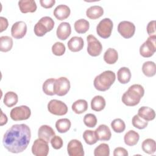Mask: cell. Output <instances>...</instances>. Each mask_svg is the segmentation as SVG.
I'll list each match as a JSON object with an SVG mask.
<instances>
[{"label":"cell","instance_id":"obj_12","mask_svg":"<svg viewBox=\"0 0 156 156\" xmlns=\"http://www.w3.org/2000/svg\"><path fill=\"white\" fill-rule=\"evenodd\" d=\"M118 31L124 38H130L135 32V26L130 21H122L118 26Z\"/></svg>","mask_w":156,"mask_h":156},{"label":"cell","instance_id":"obj_3","mask_svg":"<svg viewBox=\"0 0 156 156\" xmlns=\"http://www.w3.org/2000/svg\"><path fill=\"white\" fill-rule=\"evenodd\" d=\"M116 79L115 73L110 70H107L96 76L93 81L94 88L100 91L108 90Z\"/></svg>","mask_w":156,"mask_h":156},{"label":"cell","instance_id":"obj_21","mask_svg":"<svg viewBox=\"0 0 156 156\" xmlns=\"http://www.w3.org/2000/svg\"><path fill=\"white\" fill-rule=\"evenodd\" d=\"M138 115L146 121H152L155 119V113L154 109L146 106L140 107L138 110Z\"/></svg>","mask_w":156,"mask_h":156},{"label":"cell","instance_id":"obj_15","mask_svg":"<svg viewBox=\"0 0 156 156\" xmlns=\"http://www.w3.org/2000/svg\"><path fill=\"white\" fill-rule=\"evenodd\" d=\"M71 33V27L69 23L62 22L57 27L56 35L58 39L65 40L68 38Z\"/></svg>","mask_w":156,"mask_h":156},{"label":"cell","instance_id":"obj_31","mask_svg":"<svg viewBox=\"0 0 156 156\" xmlns=\"http://www.w3.org/2000/svg\"><path fill=\"white\" fill-rule=\"evenodd\" d=\"M74 27L77 33L85 34L90 28V23L85 19H79L74 23Z\"/></svg>","mask_w":156,"mask_h":156},{"label":"cell","instance_id":"obj_43","mask_svg":"<svg viewBox=\"0 0 156 156\" xmlns=\"http://www.w3.org/2000/svg\"><path fill=\"white\" fill-rule=\"evenodd\" d=\"M113 155L114 156H127L128 152L124 147H118L114 149Z\"/></svg>","mask_w":156,"mask_h":156},{"label":"cell","instance_id":"obj_13","mask_svg":"<svg viewBox=\"0 0 156 156\" xmlns=\"http://www.w3.org/2000/svg\"><path fill=\"white\" fill-rule=\"evenodd\" d=\"M67 152L69 156H83L84 151L82 143L76 139L69 141L67 146Z\"/></svg>","mask_w":156,"mask_h":156},{"label":"cell","instance_id":"obj_29","mask_svg":"<svg viewBox=\"0 0 156 156\" xmlns=\"http://www.w3.org/2000/svg\"><path fill=\"white\" fill-rule=\"evenodd\" d=\"M71 122L68 118H62L58 119L55 122L57 130L61 133L67 132L71 128Z\"/></svg>","mask_w":156,"mask_h":156},{"label":"cell","instance_id":"obj_35","mask_svg":"<svg viewBox=\"0 0 156 156\" xmlns=\"http://www.w3.org/2000/svg\"><path fill=\"white\" fill-rule=\"evenodd\" d=\"M83 138L85 143L89 145H93L98 141L95 132L91 130H86L83 133Z\"/></svg>","mask_w":156,"mask_h":156},{"label":"cell","instance_id":"obj_7","mask_svg":"<svg viewBox=\"0 0 156 156\" xmlns=\"http://www.w3.org/2000/svg\"><path fill=\"white\" fill-rule=\"evenodd\" d=\"M10 118L12 120L18 121L28 119L31 115L30 108L26 105H21L13 108L10 111Z\"/></svg>","mask_w":156,"mask_h":156},{"label":"cell","instance_id":"obj_28","mask_svg":"<svg viewBox=\"0 0 156 156\" xmlns=\"http://www.w3.org/2000/svg\"><path fill=\"white\" fill-rule=\"evenodd\" d=\"M141 148L144 152L148 154H153L156 151V143L153 139L147 138L143 141Z\"/></svg>","mask_w":156,"mask_h":156},{"label":"cell","instance_id":"obj_25","mask_svg":"<svg viewBox=\"0 0 156 156\" xmlns=\"http://www.w3.org/2000/svg\"><path fill=\"white\" fill-rule=\"evenodd\" d=\"M106 105L105 100L102 96H95L91 101V109L96 112L102 110Z\"/></svg>","mask_w":156,"mask_h":156},{"label":"cell","instance_id":"obj_34","mask_svg":"<svg viewBox=\"0 0 156 156\" xmlns=\"http://www.w3.org/2000/svg\"><path fill=\"white\" fill-rule=\"evenodd\" d=\"M55 79L54 78H49L46 79L43 83V91L49 96H53L55 94L54 91V83Z\"/></svg>","mask_w":156,"mask_h":156},{"label":"cell","instance_id":"obj_30","mask_svg":"<svg viewBox=\"0 0 156 156\" xmlns=\"http://www.w3.org/2000/svg\"><path fill=\"white\" fill-rule=\"evenodd\" d=\"M142 71L146 76L153 77L156 73L155 63L152 61L145 62L142 66Z\"/></svg>","mask_w":156,"mask_h":156},{"label":"cell","instance_id":"obj_18","mask_svg":"<svg viewBox=\"0 0 156 156\" xmlns=\"http://www.w3.org/2000/svg\"><path fill=\"white\" fill-rule=\"evenodd\" d=\"M71 10L69 7L65 4H60L57 5L54 10V16L60 21L64 20L68 18L70 15Z\"/></svg>","mask_w":156,"mask_h":156},{"label":"cell","instance_id":"obj_36","mask_svg":"<svg viewBox=\"0 0 156 156\" xmlns=\"http://www.w3.org/2000/svg\"><path fill=\"white\" fill-rule=\"evenodd\" d=\"M110 125L113 131L116 133H121L124 132L126 129V124L124 121L120 118L113 119Z\"/></svg>","mask_w":156,"mask_h":156},{"label":"cell","instance_id":"obj_17","mask_svg":"<svg viewBox=\"0 0 156 156\" xmlns=\"http://www.w3.org/2000/svg\"><path fill=\"white\" fill-rule=\"evenodd\" d=\"M96 136L99 141H108L112 136L110 128L105 124H101L94 130Z\"/></svg>","mask_w":156,"mask_h":156},{"label":"cell","instance_id":"obj_4","mask_svg":"<svg viewBox=\"0 0 156 156\" xmlns=\"http://www.w3.org/2000/svg\"><path fill=\"white\" fill-rule=\"evenodd\" d=\"M54 27V21L49 16H43L35 24L34 31L38 37H43L47 32L51 31Z\"/></svg>","mask_w":156,"mask_h":156},{"label":"cell","instance_id":"obj_45","mask_svg":"<svg viewBox=\"0 0 156 156\" xmlns=\"http://www.w3.org/2000/svg\"><path fill=\"white\" fill-rule=\"evenodd\" d=\"M0 21H1V30L0 32H3L4 30H5L9 26L8 20L7 18L3 16L0 17Z\"/></svg>","mask_w":156,"mask_h":156},{"label":"cell","instance_id":"obj_19","mask_svg":"<svg viewBox=\"0 0 156 156\" xmlns=\"http://www.w3.org/2000/svg\"><path fill=\"white\" fill-rule=\"evenodd\" d=\"M20 10L23 13H34L37 9V4L34 0H24L18 2Z\"/></svg>","mask_w":156,"mask_h":156},{"label":"cell","instance_id":"obj_24","mask_svg":"<svg viewBox=\"0 0 156 156\" xmlns=\"http://www.w3.org/2000/svg\"><path fill=\"white\" fill-rule=\"evenodd\" d=\"M131 72L127 67H121L117 72L118 80L122 84L127 83L131 79Z\"/></svg>","mask_w":156,"mask_h":156},{"label":"cell","instance_id":"obj_33","mask_svg":"<svg viewBox=\"0 0 156 156\" xmlns=\"http://www.w3.org/2000/svg\"><path fill=\"white\" fill-rule=\"evenodd\" d=\"M13 40L9 36H1L0 37V51L6 52L10 51L13 46Z\"/></svg>","mask_w":156,"mask_h":156},{"label":"cell","instance_id":"obj_44","mask_svg":"<svg viewBox=\"0 0 156 156\" xmlns=\"http://www.w3.org/2000/svg\"><path fill=\"white\" fill-rule=\"evenodd\" d=\"M40 3L41 7L45 9L51 8L55 3V0H40Z\"/></svg>","mask_w":156,"mask_h":156},{"label":"cell","instance_id":"obj_41","mask_svg":"<svg viewBox=\"0 0 156 156\" xmlns=\"http://www.w3.org/2000/svg\"><path fill=\"white\" fill-rule=\"evenodd\" d=\"M51 144L52 147L55 149H60L62 147L63 141L62 138L57 135H54L51 140Z\"/></svg>","mask_w":156,"mask_h":156},{"label":"cell","instance_id":"obj_39","mask_svg":"<svg viewBox=\"0 0 156 156\" xmlns=\"http://www.w3.org/2000/svg\"><path fill=\"white\" fill-rule=\"evenodd\" d=\"M83 122L88 127L93 128L97 124V118L92 113H87L83 117Z\"/></svg>","mask_w":156,"mask_h":156},{"label":"cell","instance_id":"obj_26","mask_svg":"<svg viewBox=\"0 0 156 156\" xmlns=\"http://www.w3.org/2000/svg\"><path fill=\"white\" fill-rule=\"evenodd\" d=\"M118 59V54L116 49L113 48H108L105 52L104 55V61L109 65L115 63Z\"/></svg>","mask_w":156,"mask_h":156},{"label":"cell","instance_id":"obj_14","mask_svg":"<svg viewBox=\"0 0 156 156\" xmlns=\"http://www.w3.org/2000/svg\"><path fill=\"white\" fill-rule=\"evenodd\" d=\"M27 32V25L25 22L20 21L15 23L11 28L12 36L15 39L23 38Z\"/></svg>","mask_w":156,"mask_h":156},{"label":"cell","instance_id":"obj_37","mask_svg":"<svg viewBox=\"0 0 156 156\" xmlns=\"http://www.w3.org/2000/svg\"><path fill=\"white\" fill-rule=\"evenodd\" d=\"M110 148L106 143H101L94 150V156H109Z\"/></svg>","mask_w":156,"mask_h":156},{"label":"cell","instance_id":"obj_11","mask_svg":"<svg viewBox=\"0 0 156 156\" xmlns=\"http://www.w3.org/2000/svg\"><path fill=\"white\" fill-rule=\"evenodd\" d=\"M71 87L69 80L65 77H60L55 80L54 91L55 94L59 96L66 95Z\"/></svg>","mask_w":156,"mask_h":156},{"label":"cell","instance_id":"obj_6","mask_svg":"<svg viewBox=\"0 0 156 156\" xmlns=\"http://www.w3.org/2000/svg\"><path fill=\"white\" fill-rule=\"evenodd\" d=\"M113 24L112 21L108 18L102 19L96 26V32L98 35L102 38H108L110 37Z\"/></svg>","mask_w":156,"mask_h":156},{"label":"cell","instance_id":"obj_2","mask_svg":"<svg viewBox=\"0 0 156 156\" xmlns=\"http://www.w3.org/2000/svg\"><path fill=\"white\" fill-rule=\"evenodd\" d=\"M144 94V90L143 86L140 84H133L122 94L121 100L126 105L133 107L139 104Z\"/></svg>","mask_w":156,"mask_h":156},{"label":"cell","instance_id":"obj_42","mask_svg":"<svg viewBox=\"0 0 156 156\" xmlns=\"http://www.w3.org/2000/svg\"><path fill=\"white\" fill-rule=\"evenodd\" d=\"M146 30H147V34H149V36L155 35V20L151 21L147 24Z\"/></svg>","mask_w":156,"mask_h":156},{"label":"cell","instance_id":"obj_5","mask_svg":"<svg viewBox=\"0 0 156 156\" xmlns=\"http://www.w3.org/2000/svg\"><path fill=\"white\" fill-rule=\"evenodd\" d=\"M156 51V35L149 36L140 46V54L145 58L151 57Z\"/></svg>","mask_w":156,"mask_h":156},{"label":"cell","instance_id":"obj_8","mask_svg":"<svg viewBox=\"0 0 156 156\" xmlns=\"http://www.w3.org/2000/svg\"><path fill=\"white\" fill-rule=\"evenodd\" d=\"M48 110L52 115L63 116L67 113L68 107L65 103L60 100L52 99L48 104Z\"/></svg>","mask_w":156,"mask_h":156},{"label":"cell","instance_id":"obj_1","mask_svg":"<svg viewBox=\"0 0 156 156\" xmlns=\"http://www.w3.org/2000/svg\"><path fill=\"white\" fill-rule=\"evenodd\" d=\"M30 138L31 132L27 125L14 124L5 132L2 143L9 152L18 154L27 147Z\"/></svg>","mask_w":156,"mask_h":156},{"label":"cell","instance_id":"obj_40","mask_svg":"<svg viewBox=\"0 0 156 156\" xmlns=\"http://www.w3.org/2000/svg\"><path fill=\"white\" fill-rule=\"evenodd\" d=\"M66 51L65 46L61 42H55L52 46V52L57 56L63 55Z\"/></svg>","mask_w":156,"mask_h":156},{"label":"cell","instance_id":"obj_10","mask_svg":"<svg viewBox=\"0 0 156 156\" xmlns=\"http://www.w3.org/2000/svg\"><path fill=\"white\" fill-rule=\"evenodd\" d=\"M49 151L48 143L40 138L34 141L32 146V152L35 156H46Z\"/></svg>","mask_w":156,"mask_h":156},{"label":"cell","instance_id":"obj_20","mask_svg":"<svg viewBox=\"0 0 156 156\" xmlns=\"http://www.w3.org/2000/svg\"><path fill=\"white\" fill-rule=\"evenodd\" d=\"M68 49L74 52L81 51L84 46V41L80 37H73L67 43Z\"/></svg>","mask_w":156,"mask_h":156},{"label":"cell","instance_id":"obj_22","mask_svg":"<svg viewBox=\"0 0 156 156\" xmlns=\"http://www.w3.org/2000/svg\"><path fill=\"white\" fill-rule=\"evenodd\" d=\"M140 139L139 134L133 130H129L124 136V141L126 145L133 146L137 144Z\"/></svg>","mask_w":156,"mask_h":156},{"label":"cell","instance_id":"obj_38","mask_svg":"<svg viewBox=\"0 0 156 156\" xmlns=\"http://www.w3.org/2000/svg\"><path fill=\"white\" fill-rule=\"evenodd\" d=\"M132 125L136 129H144L148 125V121H146L140 118L138 115L133 116L132 119Z\"/></svg>","mask_w":156,"mask_h":156},{"label":"cell","instance_id":"obj_16","mask_svg":"<svg viewBox=\"0 0 156 156\" xmlns=\"http://www.w3.org/2000/svg\"><path fill=\"white\" fill-rule=\"evenodd\" d=\"M55 132L53 129L48 125H42L38 130V136L48 143L51 141L52 138L55 135Z\"/></svg>","mask_w":156,"mask_h":156},{"label":"cell","instance_id":"obj_9","mask_svg":"<svg viewBox=\"0 0 156 156\" xmlns=\"http://www.w3.org/2000/svg\"><path fill=\"white\" fill-rule=\"evenodd\" d=\"M88 43L87 52L92 57L99 55L102 51V45L101 43L93 35H89L87 37Z\"/></svg>","mask_w":156,"mask_h":156},{"label":"cell","instance_id":"obj_46","mask_svg":"<svg viewBox=\"0 0 156 156\" xmlns=\"http://www.w3.org/2000/svg\"><path fill=\"white\" fill-rule=\"evenodd\" d=\"M7 122V117L6 115L4 114L2 111H1V126H3Z\"/></svg>","mask_w":156,"mask_h":156},{"label":"cell","instance_id":"obj_23","mask_svg":"<svg viewBox=\"0 0 156 156\" xmlns=\"http://www.w3.org/2000/svg\"><path fill=\"white\" fill-rule=\"evenodd\" d=\"M104 14V9L99 5H93L87 9L86 11L87 16L91 20H96Z\"/></svg>","mask_w":156,"mask_h":156},{"label":"cell","instance_id":"obj_32","mask_svg":"<svg viewBox=\"0 0 156 156\" xmlns=\"http://www.w3.org/2000/svg\"><path fill=\"white\" fill-rule=\"evenodd\" d=\"M18 101V96L13 91L7 92L4 98V104L8 107H12L16 105Z\"/></svg>","mask_w":156,"mask_h":156},{"label":"cell","instance_id":"obj_27","mask_svg":"<svg viewBox=\"0 0 156 156\" xmlns=\"http://www.w3.org/2000/svg\"><path fill=\"white\" fill-rule=\"evenodd\" d=\"M73 111L76 114H82L88 109V102L85 99L76 101L71 106Z\"/></svg>","mask_w":156,"mask_h":156}]
</instances>
